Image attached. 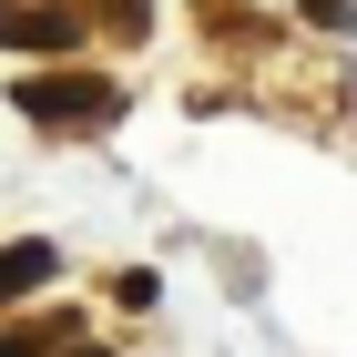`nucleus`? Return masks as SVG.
<instances>
[{"label":"nucleus","instance_id":"nucleus-1","mask_svg":"<svg viewBox=\"0 0 357 357\" xmlns=\"http://www.w3.org/2000/svg\"><path fill=\"white\" fill-rule=\"evenodd\" d=\"M21 112H41V123H92V112H112L102 82H21Z\"/></svg>","mask_w":357,"mask_h":357},{"label":"nucleus","instance_id":"nucleus-2","mask_svg":"<svg viewBox=\"0 0 357 357\" xmlns=\"http://www.w3.org/2000/svg\"><path fill=\"white\" fill-rule=\"evenodd\" d=\"M41 275H52V245H10L0 255V306L21 296V286H41Z\"/></svg>","mask_w":357,"mask_h":357},{"label":"nucleus","instance_id":"nucleus-3","mask_svg":"<svg viewBox=\"0 0 357 357\" xmlns=\"http://www.w3.org/2000/svg\"><path fill=\"white\" fill-rule=\"evenodd\" d=\"M41 347H52V337H0V357H41Z\"/></svg>","mask_w":357,"mask_h":357},{"label":"nucleus","instance_id":"nucleus-4","mask_svg":"<svg viewBox=\"0 0 357 357\" xmlns=\"http://www.w3.org/2000/svg\"><path fill=\"white\" fill-rule=\"evenodd\" d=\"M82 357H102V347H82Z\"/></svg>","mask_w":357,"mask_h":357}]
</instances>
